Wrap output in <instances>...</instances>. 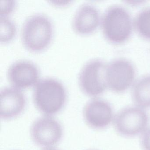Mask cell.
Wrapping results in <instances>:
<instances>
[{"instance_id":"cell-3","label":"cell","mask_w":150,"mask_h":150,"mask_svg":"<svg viewBox=\"0 0 150 150\" xmlns=\"http://www.w3.org/2000/svg\"><path fill=\"white\" fill-rule=\"evenodd\" d=\"M101 23L104 36L112 42H123L131 35L132 20L129 12L122 7L114 6L108 8Z\"/></svg>"},{"instance_id":"cell-14","label":"cell","mask_w":150,"mask_h":150,"mask_svg":"<svg viewBox=\"0 0 150 150\" xmlns=\"http://www.w3.org/2000/svg\"><path fill=\"white\" fill-rule=\"evenodd\" d=\"M15 25L13 22L7 16H0V41L9 42L15 35Z\"/></svg>"},{"instance_id":"cell-6","label":"cell","mask_w":150,"mask_h":150,"mask_svg":"<svg viewBox=\"0 0 150 150\" xmlns=\"http://www.w3.org/2000/svg\"><path fill=\"white\" fill-rule=\"evenodd\" d=\"M148 115L144 109L129 107L119 111L114 117V127L121 136L132 137L142 134L147 129Z\"/></svg>"},{"instance_id":"cell-12","label":"cell","mask_w":150,"mask_h":150,"mask_svg":"<svg viewBox=\"0 0 150 150\" xmlns=\"http://www.w3.org/2000/svg\"><path fill=\"white\" fill-rule=\"evenodd\" d=\"M132 98L137 107L144 109L150 108V75L143 76L134 84Z\"/></svg>"},{"instance_id":"cell-7","label":"cell","mask_w":150,"mask_h":150,"mask_svg":"<svg viewBox=\"0 0 150 150\" xmlns=\"http://www.w3.org/2000/svg\"><path fill=\"white\" fill-rule=\"evenodd\" d=\"M135 75L134 66L125 59H117L107 64L108 86L116 93H122L129 88L133 84Z\"/></svg>"},{"instance_id":"cell-17","label":"cell","mask_w":150,"mask_h":150,"mask_svg":"<svg viewBox=\"0 0 150 150\" xmlns=\"http://www.w3.org/2000/svg\"><path fill=\"white\" fill-rule=\"evenodd\" d=\"M50 2L52 3L53 5H57V6H64L67 5L70 2V1H67V0H53L50 1Z\"/></svg>"},{"instance_id":"cell-2","label":"cell","mask_w":150,"mask_h":150,"mask_svg":"<svg viewBox=\"0 0 150 150\" xmlns=\"http://www.w3.org/2000/svg\"><path fill=\"white\" fill-rule=\"evenodd\" d=\"M52 34L51 22L42 14L30 16L21 28L22 43L27 49L33 51L45 49L50 42Z\"/></svg>"},{"instance_id":"cell-13","label":"cell","mask_w":150,"mask_h":150,"mask_svg":"<svg viewBox=\"0 0 150 150\" xmlns=\"http://www.w3.org/2000/svg\"><path fill=\"white\" fill-rule=\"evenodd\" d=\"M134 26L140 35L150 39V7L139 13L134 20Z\"/></svg>"},{"instance_id":"cell-5","label":"cell","mask_w":150,"mask_h":150,"mask_svg":"<svg viewBox=\"0 0 150 150\" xmlns=\"http://www.w3.org/2000/svg\"><path fill=\"white\" fill-rule=\"evenodd\" d=\"M64 134L63 126L52 116L43 115L35 119L30 128L32 141L42 148L55 147Z\"/></svg>"},{"instance_id":"cell-16","label":"cell","mask_w":150,"mask_h":150,"mask_svg":"<svg viewBox=\"0 0 150 150\" xmlns=\"http://www.w3.org/2000/svg\"><path fill=\"white\" fill-rule=\"evenodd\" d=\"M140 144L143 150H150V128L142 133Z\"/></svg>"},{"instance_id":"cell-15","label":"cell","mask_w":150,"mask_h":150,"mask_svg":"<svg viewBox=\"0 0 150 150\" xmlns=\"http://www.w3.org/2000/svg\"><path fill=\"white\" fill-rule=\"evenodd\" d=\"M13 0H0V16H6L14 8Z\"/></svg>"},{"instance_id":"cell-1","label":"cell","mask_w":150,"mask_h":150,"mask_svg":"<svg viewBox=\"0 0 150 150\" xmlns=\"http://www.w3.org/2000/svg\"><path fill=\"white\" fill-rule=\"evenodd\" d=\"M32 98L35 107L42 115L54 116L64 107L66 92L59 81L53 78H44L34 86Z\"/></svg>"},{"instance_id":"cell-4","label":"cell","mask_w":150,"mask_h":150,"mask_svg":"<svg viewBox=\"0 0 150 150\" xmlns=\"http://www.w3.org/2000/svg\"><path fill=\"white\" fill-rule=\"evenodd\" d=\"M107 64L99 59L88 61L79 74V84L82 92L88 96L96 97L101 94L108 87Z\"/></svg>"},{"instance_id":"cell-8","label":"cell","mask_w":150,"mask_h":150,"mask_svg":"<svg viewBox=\"0 0 150 150\" xmlns=\"http://www.w3.org/2000/svg\"><path fill=\"white\" fill-rule=\"evenodd\" d=\"M82 117L86 124L92 129L101 130L108 127L114 121V112L107 101L94 98L83 107Z\"/></svg>"},{"instance_id":"cell-19","label":"cell","mask_w":150,"mask_h":150,"mask_svg":"<svg viewBox=\"0 0 150 150\" xmlns=\"http://www.w3.org/2000/svg\"></svg>"},{"instance_id":"cell-11","label":"cell","mask_w":150,"mask_h":150,"mask_svg":"<svg viewBox=\"0 0 150 150\" xmlns=\"http://www.w3.org/2000/svg\"><path fill=\"white\" fill-rule=\"evenodd\" d=\"M100 21L97 8L91 4L81 5L74 13L72 26L74 31L81 34H89L94 31Z\"/></svg>"},{"instance_id":"cell-9","label":"cell","mask_w":150,"mask_h":150,"mask_svg":"<svg viewBox=\"0 0 150 150\" xmlns=\"http://www.w3.org/2000/svg\"><path fill=\"white\" fill-rule=\"evenodd\" d=\"M27 100L21 89L6 87L0 91V117L11 120L19 117L25 110Z\"/></svg>"},{"instance_id":"cell-18","label":"cell","mask_w":150,"mask_h":150,"mask_svg":"<svg viewBox=\"0 0 150 150\" xmlns=\"http://www.w3.org/2000/svg\"><path fill=\"white\" fill-rule=\"evenodd\" d=\"M42 150H59L55 147H49V148H43Z\"/></svg>"},{"instance_id":"cell-10","label":"cell","mask_w":150,"mask_h":150,"mask_svg":"<svg viewBox=\"0 0 150 150\" xmlns=\"http://www.w3.org/2000/svg\"><path fill=\"white\" fill-rule=\"evenodd\" d=\"M38 69L30 61L20 60L11 64L7 71V77L12 86L18 89L35 86L38 81Z\"/></svg>"}]
</instances>
